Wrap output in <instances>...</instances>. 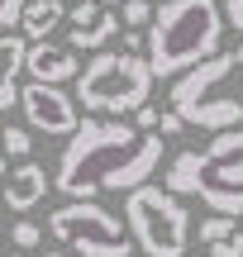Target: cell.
Returning <instances> with one entry per match:
<instances>
[{
  "mask_svg": "<svg viewBox=\"0 0 243 257\" xmlns=\"http://www.w3.org/2000/svg\"><path fill=\"white\" fill-rule=\"evenodd\" d=\"M158 167H162V134L86 114L57 157L53 186L67 200H91V195H110V191L129 195L134 186H148Z\"/></svg>",
  "mask_w": 243,
  "mask_h": 257,
  "instance_id": "obj_1",
  "label": "cell"
},
{
  "mask_svg": "<svg viewBox=\"0 0 243 257\" xmlns=\"http://www.w3.org/2000/svg\"><path fill=\"white\" fill-rule=\"evenodd\" d=\"M148 67L153 76H172L200 67L205 57L219 53V38H224V10L219 0H162L153 5V24H148Z\"/></svg>",
  "mask_w": 243,
  "mask_h": 257,
  "instance_id": "obj_2",
  "label": "cell"
},
{
  "mask_svg": "<svg viewBox=\"0 0 243 257\" xmlns=\"http://www.w3.org/2000/svg\"><path fill=\"white\" fill-rule=\"evenodd\" d=\"M172 110L181 114L186 128H210V134L238 128L243 124V43L181 72L172 81Z\"/></svg>",
  "mask_w": 243,
  "mask_h": 257,
  "instance_id": "obj_3",
  "label": "cell"
},
{
  "mask_svg": "<svg viewBox=\"0 0 243 257\" xmlns=\"http://www.w3.org/2000/svg\"><path fill=\"white\" fill-rule=\"evenodd\" d=\"M153 67L139 53H95L76 76V105H86V114L100 119H124V114L143 110L153 91Z\"/></svg>",
  "mask_w": 243,
  "mask_h": 257,
  "instance_id": "obj_4",
  "label": "cell"
},
{
  "mask_svg": "<svg viewBox=\"0 0 243 257\" xmlns=\"http://www.w3.org/2000/svg\"><path fill=\"white\" fill-rule=\"evenodd\" d=\"M124 229H129L134 248H143L148 257H186L191 210L181 205V195L148 181L124 195Z\"/></svg>",
  "mask_w": 243,
  "mask_h": 257,
  "instance_id": "obj_5",
  "label": "cell"
},
{
  "mask_svg": "<svg viewBox=\"0 0 243 257\" xmlns=\"http://www.w3.org/2000/svg\"><path fill=\"white\" fill-rule=\"evenodd\" d=\"M48 233L57 243H67L72 252L81 257H129L134 252V238L124 229L119 214H110L105 205L95 200H67L48 214Z\"/></svg>",
  "mask_w": 243,
  "mask_h": 257,
  "instance_id": "obj_6",
  "label": "cell"
},
{
  "mask_svg": "<svg viewBox=\"0 0 243 257\" xmlns=\"http://www.w3.org/2000/svg\"><path fill=\"white\" fill-rule=\"evenodd\" d=\"M191 195L210 205V214H243V128H224L210 138V148L196 157Z\"/></svg>",
  "mask_w": 243,
  "mask_h": 257,
  "instance_id": "obj_7",
  "label": "cell"
},
{
  "mask_svg": "<svg viewBox=\"0 0 243 257\" xmlns=\"http://www.w3.org/2000/svg\"><path fill=\"white\" fill-rule=\"evenodd\" d=\"M19 105H24V119L29 128H38V134L48 138H72L76 124H81V114H76V100L67 91H57V86H43V81H29L24 91H19Z\"/></svg>",
  "mask_w": 243,
  "mask_h": 257,
  "instance_id": "obj_8",
  "label": "cell"
},
{
  "mask_svg": "<svg viewBox=\"0 0 243 257\" xmlns=\"http://www.w3.org/2000/svg\"><path fill=\"white\" fill-rule=\"evenodd\" d=\"M67 24H72V34H67V48L72 53H95V48H105L114 34H119V15H110L105 5H95V0H76V5H67Z\"/></svg>",
  "mask_w": 243,
  "mask_h": 257,
  "instance_id": "obj_9",
  "label": "cell"
},
{
  "mask_svg": "<svg viewBox=\"0 0 243 257\" xmlns=\"http://www.w3.org/2000/svg\"><path fill=\"white\" fill-rule=\"evenodd\" d=\"M24 72L34 76V81H43V86H62V81H76L81 76V62H76V53L67 43H29V53H24Z\"/></svg>",
  "mask_w": 243,
  "mask_h": 257,
  "instance_id": "obj_10",
  "label": "cell"
},
{
  "mask_svg": "<svg viewBox=\"0 0 243 257\" xmlns=\"http://www.w3.org/2000/svg\"><path fill=\"white\" fill-rule=\"evenodd\" d=\"M0 195H5V205H10L15 214H29L34 205H43V195H48V172H43L38 162H29V157H24L19 167H10L5 191H0Z\"/></svg>",
  "mask_w": 243,
  "mask_h": 257,
  "instance_id": "obj_11",
  "label": "cell"
},
{
  "mask_svg": "<svg viewBox=\"0 0 243 257\" xmlns=\"http://www.w3.org/2000/svg\"><path fill=\"white\" fill-rule=\"evenodd\" d=\"M62 19H67V5H62V0H29L24 15H19V29H24V38L43 43V38L53 34Z\"/></svg>",
  "mask_w": 243,
  "mask_h": 257,
  "instance_id": "obj_12",
  "label": "cell"
},
{
  "mask_svg": "<svg viewBox=\"0 0 243 257\" xmlns=\"http://www.w3.org/2000/svg\"><path fill=\"white\" fill-rule=\"evenodd\" d=\"M24 53H29V43H24L19 34H0V86H10V81L19 76Z\"/></svg>",
  "mask_w": 243,
  "mask_h": 257,
  "instance_id": "obj_13",
  "label": "cell"
},
{
  "mask_svg": "<svg viewBox=\"0 0 243 257\" xmlns=\"http://www.w3.org/2000/svg\"><path fill=\"white\" fill-rule=\"evenodd\" d=\"M229 233H238V219H229V214H205V219H200V243H205V248L224 243Z\"/></svg>",
  "mask_w": 243,
  "mask_h": 257,
  "instance_id": "obj_14",
  "label": "cell"
},
{
  "mask_svg": "<svg viewBox=\"0 0 243 257\" xmlns=\"http://www.w3.org/2000/svg\"><path fill=\"white\" fill-rule=\"evenodd\" d=\"M0 153L5 157H29L34 153V134H29V128H0Z\"/></svg>",
  "mask_w": 243,
  "mask_h": 257,
  "instance_id": "obj_15",
  "label": "cell"
},
{
  "mask_svg": "<svg viewBox=\"0 0 243 257\" xmlns=\"http://www.w3.org/2000/svg\"><path fill=\"white\" fill-rule=\"evenodd\" d=\"M38 238H43V229H38L34 219H19L15 229H10V243H15L19 252H29V248H38Z\"/></svg>",
  "mask_w": 243,
  "mask_h": 257,
  "instance_id": "obj_16",
  "label": "cell"
},
{
  "mask_svg": "<svg viewBox=\"0 0 243 257\" xmlns=\"http://www.w3.org/2000/svg\"><path fill=\"white\" fill-rule=\"evenodd\" d=\"M124 24H129V29H143V24H153V5H148V0H124Z\"/></svg>",
  "mask_w": 243,
  "mask_h": 257,
  "instance_id": "obj_17",
  "label": "cell"
},
{
  "mask_svg": "<svg viewBox=\"0 0 243 257\" xmlns=\"http://www.w3.org/2000/svg\"><path fill=\"white\" fill-rule=\"evenodd\" d=\"M205 257H243V229L229 233L224 243H215V248H205Z\"/></svg>",
  "mask_w": 243,
  "mask_h": 257,
  "instance_id": "obj_18",
  "label": "cell"
},
{
  "mask_svg": "<svg viewBox=\"0 0 243 257\" xmlns=\"http://www.w3.org/2000/svg\"><path fill=\"white\" fill-rule=\"evenodd\" d=\"M29 0H0V34H10V24H19Z\"/></svg>",
  "mask_w": 243,
  "mask_h": 257,
  "instance_id": "obj_19",
  "label": "cell"
},
{
  "mask_svg": "<svg viewBox=\"0 0 243 257\" xmlns=\"http://www.w3.org/2000/svg\"><path fill=\"white\" fill-rule=\"evenodd\" d=\"M158 134H162V138H167V134H186V124H181V114H177V110H167V114L158 119Z\"/></svg>",
  "mask_w": 243,
  "mask_h": 257,
  "instance_id": "obj_20",
  "label": "cell"
},
{
  "mask_svg": "<svg viewBox=\"0 0 243 257\" xmlns=\"http://www.w3.org/2000/svg\"><path fill=\"white\" fill-rule=\"evenodd\" d=\"M219 10H224V19L243 34V0H219Z\"/></svg>",
  "mask_w": 243,
  "mask_h": 257,
  "instance_id": "obj_21",
  "label": "cell"
},
{
  "mask_svg": "<svg viewBox=\"0 0 243 257\" xmlns=\"http://www.w3.org/2000/svg\"><path fill=\"white\" fill-rule=\"evenodd\" d=\"M158 119H162V114L153 110V105H143V110H134V124H139V128H153V134H158Z\"/></svg>",
  "mask_w": 243,
  "mask_h": 257,
  "instance_id": "obj_22",
  "label": "cell"
},
{
  "mask_svg": "<svg viewBox=\"0 0 243 257\" xmlns=\"http://www.w3.org/2000/svg\"><path fill=\"white\" fill-rule=\"evenodd\" d=\"M15 105H19V86L10 81V86H0V114H10Z\"/></svg>",
  "mask_w": 243,
  "mask_h": 257,
  "instance_id": "obj_23",
  "label": "cell"
},
{
  "mask_svg": "<svg viewBox=\"0 0 243 257\" xmlns=\"http://www.w3.org/2000/svg\"><path fill=\"white\" fill-rule=\"evenodd\" d=\"M5 176H10V157L0 153V181H5Z\"/></svg>",
  "mask_w": 243,
  "mask_h": 257,
  "instance_id": "obj_24",
  "label": "cell"
},
{
  "mask_svg": "<svg viewBox=\"0 0 243 257\" xmlns=\"http://www.w3.org/2000/svg\"><path fill=\"white\" fill-rule=\"evenodd\" d=\"M95 5H105V10H110V5H124V0H95Z\"/></svg>",
  "mask_w": 243,
  "mask_h": 257,
  "instance_id": "obj_25",
  "label": "cell"
},
{
  "mask_svg": "<svg viewBox=\"0 0 243 257\" xmlns=\"http://www.w3.org/2000/svg\"><path fill=\"white\" fill-rule=\"evenodd\" d=\"M43 257H67V252H43Z\"/></svg>",
  "mask_w": 243,
  "mask_h": 257,
  "instance_id": "obj_26",
  "label": "cell"
},
{
  "mask_svg": "<svg viewBox=\"0 0 243 257\" xmlns=\"http://www.w3.org/2000/svg\"><path fill=\"white\" fill-rule=\"evenodd\" d=\"M62 5H76V0H62Z\"/></svg>",
  "mask_w": 243,
  "mask_h": 257,
  "instance_id": "obj_27",
  "label": "cell"
},
{
  "mask_svg": "<svg viewBox=\"0 0 243 257\" xmlns=\"http://www.w3.org/2000/svg\"><path fill=\"white\" fill-rule=\"evenodd\" d=\"M10 257H24V252H10Z\"/></svg>",
  "mask_w": 243,
  "mask_h": 257,
  "instance_id": "obj_28",
  "label": "cell"
},
{
  "mask_svg": "<svg viewBox=\"0 0 243 257\" xmlns=\"http://www.w3.org/2000/svg\"><path fill=\"white\" fill-rule=\"evenodd\" d=\"M0 248H5V238H0Z\"/></svg>",
  "mask_w": 243,
  "mask_h": 257,
  "instance_id": "obj_29",
  "label": "cell"
},
{
  "mask_svg": "<svg viewBox=\"0 0 243 257\" xmlns=\"http://www.w3.org/2000/svg\"><path fill=\"white\" fill-rule=\"evenodd\" d=\"M186 257H191V252H186Z\"/></svg>",
  "mask_w": 243,
  "mask_h": 257,
  "instance_id": "obj_30",
  "label": "cell"
}]
</instances>
